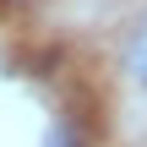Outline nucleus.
Instances as JSON below:
<instances>
[{
  "label": "nucleus",
  "instance_id": "obj_1",
  "mask_svg": "<svg viewBox=\"0 0 147 147\" xmlns=\"http://www.w3.org/2000/svg\"><path fill=\"white\" fill-rule=\"evenodd\" d=\"M125 76L136 87H147V22L131 33V44H125Z\"/></svg>",
  "mask_w": 147,
  "mask_h": 147
}]
</instances>
